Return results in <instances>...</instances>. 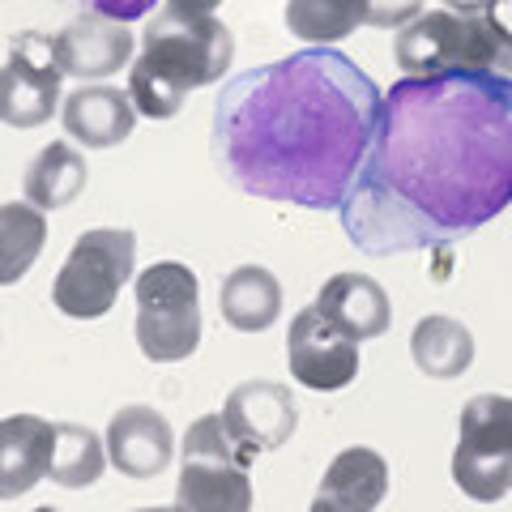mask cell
Here are the masks:
<instances>
[{"instance_id":"obj_1","label":"cell","mask_w":512,"mask_h":512,"mask_svg":"<svg viewBox=\"0 0 512 512\" xmlns=\"http://www.w3.org/2000/svg\"><path fill=\"white\" fill-rule=\"evenodd\" d=\"M512 205V77H402L380 99L367 158L338 205L367 256L474 235Z\"/></svg>"},{"instance_id":"obj_2","label":"cell","mask_w":512,"mask_h":512,"mask_svg":"<svg viewBox=\"0 0 512 512\" xmlns=\"http://www.w3.org/2000/svg\"><path fill=\"white\" fill-rule=\"evenodd\" d=\"M359 64L312 47L231 77L214 107V163L248 197L338 210L367 158L380 116Z\"/></svg>"},{"instance_id":"obj_3","label":"cell","mask_w":512,"mask_h":512,"mask_svg":"<svg viewBox=\"0 0 512 512\" xmlns=\"http://www.w3.org/2000/svg\"><path fill=\"white\" fill-rule=\"evenodd\" d=\"M231 60L235 39L214 13H184L167 5L146 22L141 56L128 64V99L137 116L171 120L192 90L222 82Z\"/></svg>"},{"instance_id":"obj_4","label":"cell","mask_w":512,"mask_h":512,"mask_svg":"<svg viewBox=\"0 0 512 512\" xmlns=\"http://www.w3.org/2000/svg\"><path fill=\"white\" fill-rule=\"evenodd\" d=\"M393 60L406 77L440 73H504L512 77V47L483 13L431 9L393 35Z\"/></svg>"},{"instance_id":"obj_5","label":"cell","mask_w":512,"mask_h":512,"mask_svg":"<svg viewBox=\"0 0 512 512\" xmlns=\"http://www.w3.org/2000/svg\"><path fill=\"white\" fill-rule=\"evenodd\" d=\"M180 483H175V504L192 512H248L252 508V457L244 444L231 436L222 414H205L188 427L180 444Z\"/></svg>"},{"instance_id":"obj_6","label":"cell","mask_w":512,"mask_h":512,"mask_svg":"<svg viewBox=\"0 0 512 512\" xmlns=\"http://www.w3.org/2000/svg\"><path fill=\"white\" fill-rule=\"evenodd\" d=\"M137 346L150 363H180L201 346V282L180 261H158L133 282Z\"/></svg>"},{"instance_id":"obj_7","label":"cell","mask_w":512,"mask_h":512,"mask_svg":"<svg viewBox=\"0 0 512 512\" xmlns=\"http://www.w3.org/2000/svg\"><path fill=\"white\" fill-rule=\"evenodd\" d=\"M137 265V235L124 227H94L73 239L60 274L52 282V303L69 320H99L116 308L120 291Z\"/></svg>"},{"instance_id":"obj_8","label":"cell","mask_w":512,"mask_h":512,"mask_svg":"<svg viewBox=\"0 0 512 512\" xmlns=\"http://www.w3.org/2000/svg\"><path fill=\"white\" fill-rule=\"evenodd\" d=\"M453 483L478 504H495L512 491V397L478 393L457 419Z\"/></svg>"},{"instance_id":"obj_9","label":"cell","mask_w":512,"mask_h":512,"mask_svg":"<svg viewBox=\"0 0 512 512\" xmlns=\"http://www.w3.org/2000/svg\"><path fill=\"white\" fill-rule=\"evenodd\" d=\"M60 60H56V39L26 30L13 39L9 60L0 69V124L9 128H39L52 120L60 107Z\"/></svg>"},{"instance_id":"obj_10","label":"cell","mask_w":512,"mask_h":512,"mask_svg":"<svg viewBox=\"0 0 512 512\" xmlns=\"http://www.w3.org/2000/svg\"><path fill=\"white\" fill-rule=\"evenodd\" d=\"M286 363L291 376L312 393H338L359 376V342L342 333L333 320L312 303L295 312L286 333Z\"/></svg>"},{"instance_id":"obj_11","label":"cell","mask_w":512,"mask_h":512,"mask_svg":"<svg viewBox=\"0 0 512 512\" xmlns=\"http://www.w3.org/2000/svg\"><path fill=\"white\" fill-rule=\"evenodd\" d=\"M222 419L248 453H274V448L291 444L299 427V406L291 389L278 380H244L227 393Z\"/></svg>"},{"instance_id":"obj_12","label":"cell","mask_w":512,"mask_h":512,"mask_svg":"<svg viewBox=\"0 0 512 512\" xmlns=\"http://www.w3.org/2000/svg\"><path fill=\"white\" fill-rule=\"evenodd\" d=\"M56 60L69 77L82 82H103L133 64V35L128 26L103 13H82L56 35Z\"/></svg>"},{"instance_id":"obj_13","label":"cell","mask_w":512,"mask_h":512,"mask_svg":"<svg viewBox=\"0 0 512 512\" xmlns=\"http://www.w3.org/2000/svg\"><path fill=\"white\" fill-rule=\"evenodd\" d=\"M107 461L124 478H158L175 457V431L154 406H124L107 423Z\"/></svg>"},{"instance_id":"obj_14","label":"cell","mask_w":512,"mask_h":512,"mask_svg":"<svg viewBox=\"0 0 512 512\" xmlns=\"http://www.w3.org/2000/svg\"><path fill=\"white\" fill-rule=\"evenodd\" d=\"M60 124L73 141H82L86 150H111L120 141L133 137V124H137V107L128 99V90L116 86H82L73 90L60 107Z\"/></svg>"},{"instance_id":"obj_15","label":"cell","mask_w":512,"mask_h":512,"mask_svg":"<svg viewBox=\"0 0 512 512\" xmlns=\"http://www.w3.org/2000/svg\"><path fill=\"white\" fill-rule=\"evenodd\" d=\"M52 444L56 423L39 419V414L0 419V500H18L43 483L47 466H52Z\"/></svg>"},{"instance_id":"obj_16","label":"cell","mask_w":512,"mask_h":512,"mask_svg":"<svg viewBox=\"0 0 512 512\" xmlns=\"http://www.w3.org/2000/svg\"><path fill=\"white\" fill-rule=\"evenodd\" d=\"M389 495V461L372 448H346L329 461L312 508L316 512H372Z\"/></svg>"},{"instance_id":"obj_17","label":"cell","mask_w":512,"mask_h":512,"mask_svg":"<svg viewBox=\"0 0 512 512\" xmlns=\"http://www.w3.org/2000/svg\"><path fill=\"white\" fill-rule=\"evenodd\" d=\"M316 308L325 312L342 333L355 342H372L393 325V303L384 286L367 274H333L316 295Z\"/></svg>"},{"instance_id":"obj_18","label":"cell","mask_w":512,"mask_h":512,"mask_svg":"<svg viewBox=\"0 0 512 512\" xmlns=\"http://www.w3.org/2000/svg\"><path fill=\"white\" fill-rule=\"evenodd\" d=\"M218 312L235 333H265L282 316V286L265 265H239L218 286Z\"/></svg>"},{"instance_id":"obj_19","label":"cell","mask_w":512,"mask_h":512,"mask_svg":"<svg viewBox=\"0 0 512 512\" xmlns=\"http://www.w3.org/2000/svg\"><path fill=\"white\" fill-rule=\"evenodd\" d=\"M86 180H90L86 158L77 154L69 141H52V146H43L35 158H30L22 188H26V201L39 205L47 214V210L73 205L86 192Z\"/></svg>"},{"instance_id":"obj_20","label":"cell","mask_w":512,"mask_h":512,"mask_svg":"<svg viewBox=\"0 0 512 512\" xmlns=\"http://www.w3.org/2000/svg\"><path fill=\"white\" fill-rule=\"evenodd\" d=\"M410 359L431 380L466 376L474 363V333L453 316H423L410 333Z\"/></svg>"},{"instance_id":"obj_21","label":"cell","mask_w":512,"mask_h":512,"mask_svg":"<svg viewBox=\"0 0 512 512\" xmlns=\"http://www.w3.org/2000/svg\"><path fill=\"white\" fill-rule=\"evenodd\" d=\"M47 244V218L39 205L9 201L0 205V286H13L30 274Z\"/></svg>"},{"instance_id":"obj_22","label":"cell","mask_w":512,"mask_h":512,"mask_svg":"<svg viewBox=\"0 0 512 512\" xmlns=\"http://www.w3.org/2000/svg\"><path fill=\"white\" fill-rule=\"evenodd\" d=\"M107 470V440H99L90 427L77 423H56V444H52V466L47 478L60 487H94Z\"/></svg>"},{"instance_id":"obj_23","label":"cell","mask_w":512,"mask_h":512,"mask_svg":"<svg viewBox=\"0 0 512 512\" xmlns=\"http://www.w3.org/2000/svg\"><path fill=\"white\" fill-rule=\"evenodd\" d=\"M282 18L295 39L329 47L363 26V0H286Z\"/></svg>"},{"instance_id":"obj_24","label":"cell","mask_w":512,"mask_h":512,"mask_svg":"<svg viewBox=\"0 0 512 512\" xmlns=\"http://www.w3.org/2000/svg\"><path fill=\"white\" fill-rule=\"evenodd\" d=\"M423 13V0H363V22L380 30H402Z\"/></svg>"},{"instance_id":"obj_25","label":"cell","mask_w":512,"mask_h":512,"mask_svg":"<svg viewBox=\"0 0 512 512\" xmlns=\"http://www.w3.org/2000/svg\"><path fill=\"white\" fill-rule=\"evenodd\" d=\"M94 13H103V18H116V22H128V18H141V13H150L154 0H90Z\"/></svg>"},{"instance_id":"obj_26","label":"cell","mask_w":512,"mask_h":512,"mask_svg":"<svg viewBox=\"0 0 512 512\" xmlns=\"http://www.w3.org/2000/svg\"><path fill=\"white\" fill-rule=\"evenodd\" d=\"M478 13H483V18L500 30V39L512 47V0H483V9Z\"/></svg>"},{"instance_id":"obj_27","label":"cell","mask_w":512,"mask_h":512,"mask_svg":"<svg viewBox=\"0 0 512 512\" xmlns=\"http://www.w3.org/2000/svg\"><path fill=\"white\" fill-rule=\"evenodd\" d=\"M171 9H184V13H214L222 0H167Z\"/></svg>"}]
</instances>
